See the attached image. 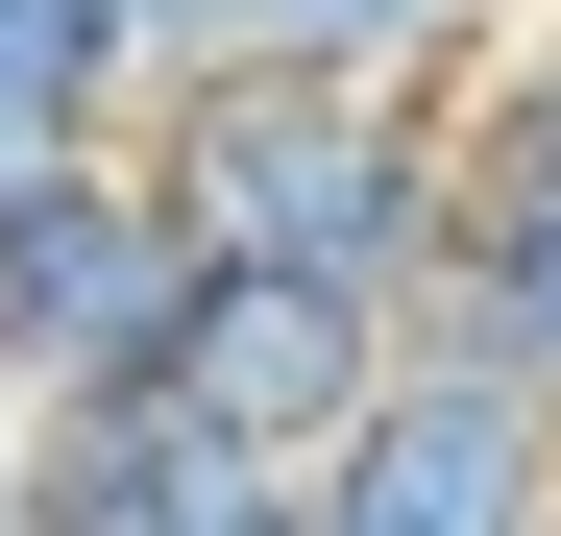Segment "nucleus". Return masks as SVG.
I'll return each mask as SVG.
<instances>
[{"mask_svg":"<svg viewBox=\"0 0 561 536\" xmlns=\"http://www.w3.org/2000/svg\"><path fill=\"white\" fill-rule=\"evenodd\" d=\"M25 171H73V123L25 98V73H0V196H25Z\"/></svg>","mask_w":561,"mask_h":536,"instance_id":"10","label":"nucleus"},{"mask_svg":"<svg viewBox=\"0 0 561 536\" xmlns=\"http://www.w3.org/2000/svg\"><path fill=\"white\" fill-rule=\"evenodd\" d=\"M147 171H171V220H196L220 268H318V293H366V317H415L439 244H463L439 98H342V73H220V98L147 123Z\"/></svg>","mask_w":561,"mask_h":536,"instance_id":"1","label":"nucleus"},{"mask_svg":"<svg viewBox=\"0 0 561 536\" xmlns=\"http://www.w3.org/2000/svg\"><path fill=\"white\" fill-rule=\"evenodd\" d=\"M0 73H25L73 147H123V0H0Z\"/></svg>","mask_w":561,"mask_h":536,"instance_id":"8","label":"nucleus"},{"mask_svg":"<svg viewBox=\"0 0 561 536\" xmlns=\"http://www.w3.org/2000/svg\"><path fill=\"white\" fill-rule=\"evenodd\" d=\"M439 341L513 366V391H561V220H463L439 244Z\"/></svg>","mask_w":561,"mask_h":536,"instance_id":"6","label":"nucleus"},{"mask_svg":"<svg viewBox=\"0 0 561 536\" xmlns=\"http://www.w3.org/2000/svg\"><path fill=\"white\" fill-rule=\"evenodd\" d=\"M415 366V317H366V293H318V268H196V317H171V415L220 439V464H268V488H318L342 464V415Z\"/></svg>","mask_w":561,"mask_h":536,"instance_id":"4","label":"nucleus"},{"mask_svg":"<svg viewBox=\"0 0 561 536\" xmlns=\"http://www.w3.org/2000/svg\"><path fill=\"white\" fill-rule=\"evenodd\" d=\"M489 0H244V73H342V98H439Z\"/></svg>","mask_w":561,"mask_h":536,"instance_id":"5","label":"nucleus"},{"mask_svg":"<svg viewBox=\"0 0 561 536\" xmlns=\"http://www.w3.org/2000/svg\"><path fill=\"white\" fill-rule=\"evenodd\" d=\"M196 268H220V244L171 220L147 147L25 171V196H0V366H25V391H147L171 317H196Z\"/></svg>","mask_w":561,"mask_h":536,"instance_id":"2","label":"nucleus"},{"mask_svg":"<svg viewBox=\"0 0 561 536\" xmlns=\"http://www.w3.org/2000/svg\"><path fill=\"white\" fill-rule=\"evenodd\" d=\"M171 536H318V512H294V488L244 464V488H196V512H171Z\"/></svg>","mask_w":561,"mask_h":536,"instance_id":"9","label":"nucleus"},{"mask_svg":"<svg viewBox=\"0 0 561 536\" xmlns=\"http://www.w3.org/2000/svg\"><path fill=\"white\" fill-rule=\"evenodd\" d=\"M463 220H561V49H513V73H463Z\"/></svg>","mask_w":561,"mask_h":536,"instance_id":"7","label":"nucleus"},{"mask_svg":"<svg viewBox=\"0 0 561 536\" xmlns=\"http://www.w3.org/2000/svg\"><path fill=\"white\" fill-rule=\"evenodd\" d=\"M294 512H318V536H561V391L415 341V366L342 415V464H318Z\"/></svg>","mask_w":561,"mask_h":536,"instance_id":"3","label":"nucleus"}]
</instances>
